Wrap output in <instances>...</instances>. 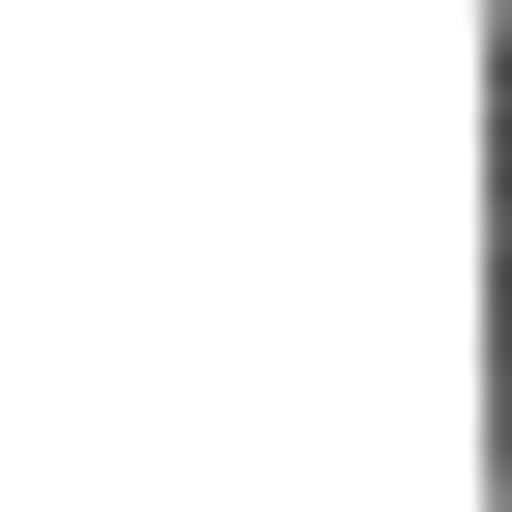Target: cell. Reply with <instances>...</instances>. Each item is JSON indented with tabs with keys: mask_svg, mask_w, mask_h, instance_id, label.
I'll return each mask as SVG.
<instances>
[{
	"mask_svg": "<svg viewBox=\"0 0 512 512\" xmlns=\"http://www.w3.org/2000/svg\"><path fill=\"white\" fill-rule=\"evenodd\" d=\"M484 427H512V342H484Z\"/></svg>",
	"mask_w": 512,
	"mask_h": 512,
	"instance_id": "obj_1",
	"label": "cell"
}]
</instances>
